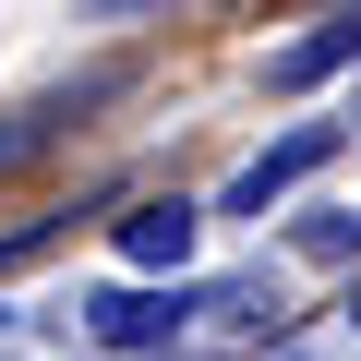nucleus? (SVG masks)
Listing matches in <instances>:
<instances>
[{"mask_svg": "<svg viewBox=\"0 0 361 361\" xmlns=\"http://www.w3.org/2000/svg\"><path fill=\"white\" fill-rule=\"evenodd\" d=\"M349 325H361V301H349Z\"/></svg>", "mask_w": 361, "mask_h": 361, "instance_id": "5", "label": "nucleus"}, {"mask_svg": "<svg viewBox=\"0 0 361 361\" xmlns=\"http://www.w3.org/2000/svg\"><path fill=\"white\" fill-rule=\"evenodd\" d=\"M301 253H313V265H349V253H361V217H313Z\"/></svg>", "mask_w": 361, "mask_h": 361, "instance_id": "4", "label": "nucleus"}, {"mask_svg": "<svg viewBox=\"0 0 361 361\" xmlns=\"http://www.w3.org/2000/svg\"><path fill=\"white\" fill-rule=\"evenodd\" d=\"M337 145H349L337 121H301V133H277V145H265V157H253V169L229 180V217H265V205L289 193V180H313V169H325Z\"/></svg>", "mask_w": 361, "mask_h": 361, "instance_id": "2", "label": "nucleus"}, {"mask_svg": "<svg viewBox=\"0 0 361 361\" xmlns=\"http://www.w3.org/2000/svg\"><path fill=\"white\" fill-rule=\"evenodd\" d=\"M193 313H205V301H180V289H97V301H85V337H97V349H169Z\"/></svg>", "mask_w": 361, "mask_h": 361, "instance_id": "1", "label": "nucleus"}, {"mask_svg": "<svg viewBox=\"0 0 361 361\" xmlns=\"http://www.w3.org/2000/svg\"><path fill=\"white\" fill-rule=\"evenodd\" d=\"M121 265L180 277V265H193V205H133V217H121Z\"/></svg>", "mask_w": 361, "mask_h": 361, "instance_id": "3", "label": "nucleus"}]
</instances>
